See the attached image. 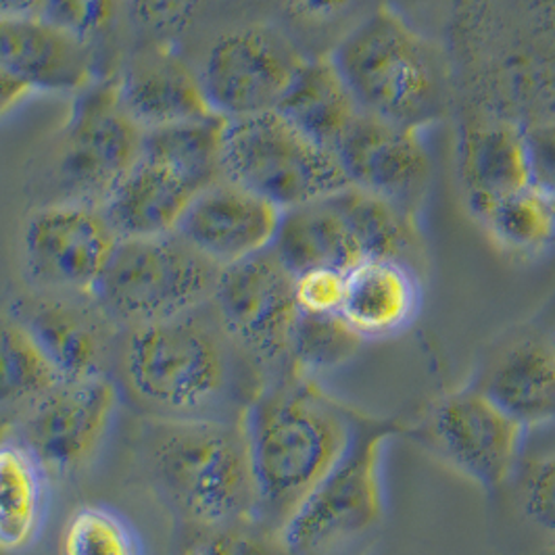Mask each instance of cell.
<instances>
[{
	"mask_svg": "<svg viewBox=\"0 0 555 555\" xmlns=\"http://www.w3.org/2000/svg\"><path fill=\"white\" fill-rule=\"evenodd\" d=\"M528 430L476 387L441 397L414 433L447 466L485 491L518 470Z\"/></svg>",
	"mask_w": 555,
	"mask_h": 555,
	"instance_id": "obj_10",
	"label": "cell"
},
{
	"mask_svg": "<svg viewBox=\"0 0 555 555\" xmlns=\"http://www.w3.org/2000/svg\"><path fill=\"white\" fill-rule=\"evenodd\" d=\"M295 295L306 313H340L345 299V272L311 270L295 276Z\"/></svg>",
	"mask_w": 555,
	"mask_h": 555,
	"instance_id": "obj_35",
	"label": "cell"
},
{
	"mask_svg": "<svg viewBox=\"0 0 555 555\" xmlns=\"http://www.w3.org/2000/svg\"><path fill=\"white\" fill-rule=\"evenodd\" d=\"M61 555H144L139 532L107 505H83L63 530Z\"/></svg>",
	"mask_w": 555,
	"mask_h": 555,
	"instance_id": "obj_31",
	"label": "cell"
},
{
	"mask_svg": "<svg viewBox=\"0 0 555 555\" xmlns=\"http://www.w3.org/2000/svg\"><path fill=\"white\" fill-rule=\"evenodd\" d=\"M532 184L555 195V126L527 132Z\"/></svg>",
	"mask_w": 555,
	"mask_h": 555,
	"instance_id": "obj_37",
	"label": "cell"
},
{
	"mask_svg": "<svg viewBox=\"0 0 555 555\" xmlns=\"http://www.w3.org/2000/svg\"><path fill=\"white\" fill-rule=\"evenodd\" d=\"M282 209L223 178L189 207L178 234L216 266L228 268L270 249Z\"/></svg>",
	"mask_w": 555,
	"mask_h": 555,
	"instance_id": "obj_15",
	"label": "cell"
},
{
	"mask_svg": "<svg viewBox=\"0 0 555 555\" xmlns=\"http://www.w3.org/2000/svg\"><path fill=\"white\" fill-rule=\"evenodd\" d=\"M49 468L22 441H0V552H22L44 527Z\"/></svg>",
	"mask_w": 555,
	"mask_h": 555,
	"instance_id": "obj_25",
	"label": "cell"
},
{
	"mask_svg": "<svg viewBox=\"0 0 555 555\" xmlns=\"http://www.w3.org/2000/svg\"><path fill=\"white\" fill-rule=\"evenodd\" d=\"M222 268L178 232L121 238L94 301L128 331L167 322L209 306Z\"/></svg>",
	"mask_w": 555,
	"mask_h": 555,
	"instance_id": "obj_6",
	"label": "cell"
},
{
	"mask_svg": "<svg viewBox=\"0 0 555 555\" xmlns=\"http://www.w3.org/2000/svg\"><path fill=\"white\" fill-rule=\"evenodd\" d=\"M363 345L340 313L301 311L293 338V370L313 378L353 360Z\"/></svg>",
	"mask_w": 555,
	"mask_h": 555,
	"instance_id": "obj_30",
	"label": "cell"
},
{
	"mask_svg": "<svg viewBox=\"0 0 555 555\" xmlns=\"http://www.w3.org/2000/svg\"><path fill=\"white\" fill-rule=\"evenodd\" d=\"M460 176L470 209L482 218L505 196L532 184L527 132L495 117L476 119L462 134Z\"/></svg>",
	"mask_w": 555,
	"mask_h": 555,
	"instance_id": "obj_21",
	"label": "cell"
},
{
	"mask_svg": "<svg viewBox=\"0 0 555 555\" xmlns=\"http://www.w3.org/2000/svg\"><path fill=\"white\" fill-rule=\"evenodd\" d=\"M124 0H47L44 15L86 44L112 29Z\"/></svg>",
	"mask_w": 555,
	"mask_h": 555,
	"instance_id": "obj_34",
	"label": "cell"
},
{
	"mask_svg": "<svg viewBox=\"0 0 555 555\" xmlns=\"http://www.w3.org/2000/svg\"><path fill=\"white\" fill-rule=\"evenodd\" d=\"M541 555H555V543H552V545H550V547H547V550H545Z\"/></svg>",
	"mask_w": 555,
	"mask_h": 555,
	"instance_id": "obj_41",
	"label": "cell"
},
{
	"mask_svg": "<svg viewBox=\"0 0 555 555\" xmlns=\"http://www.w3.org/2000/svg\"><path fill=\"white\" fill-rule=\"evenodd\" d=\"M220 115L180 121L144 132L142 157L159 162L189 178L201 191L225 178L223 130Z\"/></svg>",
	"mask_w": 555,
	"mask_h": 555,
	"instance_id": "obj_26",
	"label": "cell"
},
{
	"mask_svg": "<svg viewBox=\"0 0 555 555\" xmlns=\"http://www.w3.org/2000/svg\"><path fill=\"white\" fill-rule=\"evenodd\" d=\"M422 307L416 268L397 259L365 257L345 274L340 315L361 340H389L405 333Z\"/></svg>",
	"mask_w": 555,
	"mask_h": 555,
	"instance_id": "obj_18",
	"label": "cell"
},
{
	"mask_svg": "<svg viewBox=\"0 0 555 555\" xmlns=\"http://www.w3.org/2000/svg\"><path fill=\"white\" fill-rule=\"evenodd\" d=\"M501 249L539 255L555 243V195L530 184L505 196L480 218Z\"/></svg>",
	"mask_w": 555,
	"mask_h": 555,
	"instance_id": "obj_29",
	"label": "cell"
},
{
	"mask_svg": "<svg viewBox=\"0 0 555 555\" xmlns=\"http://www.w3.org/2000/svg\"><path fill=\"white\" fill-rule=\"evenodd\" d=\"M554 338H555V336H554Z\"/></svg>",
	"mask_w": 555,
	"mask_h": 555,
	"instance_id": "obj_42",
	"label": "cell"
},
{
	"mask_svg": "<svg viewBox=\"0 0 555 555\" xmlns=\"http://www.w3.org/2000/svg\"><path fill=\"white\" fill-rule=\"evenodd\" d=\"M270 249L293 276L311 270L347 274L365 259L356 232L333 196L284 209Z\"/></svg>",
	"mask_w": 555,
	"mask_h": 555,
	"instance_id": "obj_23",
	"label": "cell"
},
{
	"mask_svg": "<svg viewBox=\"0 0 555 555\" xmlns=\"http://www.w3.org/2000/svg\"><path fill=\"white\" fill-rule=\"evenodd\" d=\"M0 67L36 92H80L92 82L88 44L47 17H0Z\"/></svg>",
	"mask_w": 555,
	"mask_h": 555,
	"instance_id": "obj_17",
	"label": "cell"
},
{
	"mask_svg": "<svg viewBox=\"0 0 555 555\" xmlns=\"http://www.w3.org/2000/svg\"><path fill=\"white\" fill-rule=\"evenodd\" d=\"M223 173L282 211L349 186L338 157L278 112L225 121Z\"/></svg>",
	"mask_w": 555,
	"mask_h": 555,
	"instance_id": "obj_7",
	"label": "cell"
},
{
	"mask_svg": "<svg viewBox=\"0 0 555 555\" xmlns=\"http://www.w3.org/2000/svg\"><path fill=\"white\" fill-rule=\"evenodd\" d=\"M356 0H291V7L297 15L313 20V22H328L343 15Z\"/></svg>",
	"mask_w": 555,
	"mask_h": 555,
	"instance_id": "obj_39",
	"label": "cell"
},
{
	"mask_svg": "<svg viewBox=\"0 0 555 555\" xmlns=\"http://www.w3.org/2000/svg\"><path fill=\"white\" fill-rule=\"evenodd\" d=\"M422 132L360 112L336 149L349 184L412 214L430 182Z\"/></svg>",
	"mask_w": 555,
	"mask_h": 555,
	"instance_id": "obj_14",
	"label": "cell"
},
{
	"mask_svg": "<svg viewBox=\"0 0 555 555\" xmlns=\"http://www.w3.org/2000/svg\"><path fill=\"white\" fill-rule=\"evenodd\" d=\"M516 498L530 527L555 543V447L520 462Z\"/></svg>",
	"mask_w": 555,
	"mask_h": 555,
	"instance_id": "obj_33",
	"label": "cell"
},
{
	"mask_svg": "<svg viewBox=\"0 0 555 555\" xmlns=\"http://www.w3.org/2000/svg\"><path fill=\"white\" fill-rule=\"evenodd\" d=\"M474 387L527 430L554 426L555 338L525 336L507 343Z\"/></svg>",
	"mask_w": 555,
	"mask_h": 555,
	"instance_id": "obj_20",
	"label": "cell"
},
{
	"mask_svg": "<svg viewBox=\"0 0 555 555\" xmlns=\"http://www.w3.org/2000/svg\"><path fill=\"white\" fill-rule=\"evenodd\" d=\"M144 130L124 109L115 80L78 92L56 153L63 203L103 207L121 178L139 164Z\"/></svg>",
	"mask_w": 555,
	"mask_h": 555,
	"instance_id": "obj_9",
	"label": "cell"
},
{
	"mask_svg": "<svg viewBox=\"0 0 555 555\" xmlns=\"http://www.w3.org/2000/svg\"><path fill=\"white\" fill-rule=\"evenodd\" d=\"M203 307L132 328L124 340V385L155 417L245 416L232 412V401L245 374L259 372L230 340L216 309L205 313Z\"/></svg>",
	"mask_w": 555,
	"mask_h": 555,
	"instance_id": "obj_2",
	"label": "cell"
},
{
	"mask_svg": "<svg viewBox=\"0 0 555 555\" xmlns=\"http://www.w3.org/2000/svg\"><path fill=\"white\" fill-rule=\"evenodd\" d=\"M61 383L53 363L15 315L0 318V408L34 405Z\"/></svg>",
	"mask_w": 555,
	"mask_h": 555,
	"instance_id": "obj_28",
	"label": "cell"
},
{
	"mask_svg": "<svg viewBox=\"0 0 555 555\" xmlns=\"http://www.w3.org/2000/svg\"><path fill=\"white\" fill-rule=\"evenodd\" d=\"M276 112L336 155L340 140L361 109L334 67L333 59L324 56L313 61L306 59Z\"/></svg>",
	"mask_w": 555,
	"mask_h": 555,
	"instance_id": "obj_24",
	"label": "cell"
},
{
	"mask_svg": "<svg viewBox=\"0 0 555 555\" xmlns=\"http://www.w3.org/2000/svg\"><path fill=\"white\" fill-rule=\"evenodd\" d=\"M203 2L205 0H124L137 22L157 31L186 28Z\"/></svg>",
	"mask_w": 555,
	"mask_h": 555,
	"instance_id": "obj_36",
	"label": "cell"
},
{
	"mask_svg": "<svg viewBox=\"0 0 555 555\" xmlns=\"http://www.w3.org/2000/svg\"><path fill=\"white\" fill-rule=\"evenodd\" d=\"M257 518L284 530L307 498L343 460L353 412L295 370L266 383L245 416Z\"/></svg>",
	"mask_w": 555,
	"mask_h": 555,
	"instance_id": "obj_1",
	"label": "cell"
},
{
	"mask_svg": "<svg viewBox=\"0 0 555 555\" xmlns=\"http://www.w3.org/2000/svg\"><path fill=\"white\" fill-rule=\"evenodd\" d=\"M331 59L361 112L416 130L439 119L443 86L437 59L392 11L380 9L363 20Z\"/></svg>",
	"mask_w": 555,
	"mask_h": 555,
	"instance_id": "obj_4",
	"label": "cell"
},
{
	"mask_svg": "<svg viewBox=\"0 0 555 555\" xmlns=\"http://www.w3.org/2000/svg\"><path fill=\"white\" fill-rule=\"evenodd\" d=\"M124 109L144 132L216 113L195 72L166 49L134 56L115 80Z\"/></svg>",
	"mask_w": 555,
	"mask_h": 555,
	"instance_id": "obj_19",
	"label": "cell"
},
{
	"mask_svg": "<svg viewBox=\"0 0 555 555\" xmlns=\"http://www.w3.org/2000/svg\"><path fill=\"white\" fill-rule=\"evenodd\" d=\"M211 304L223 331L263 385L293 370V338L301 309L295 276L274 250L222 268Z\"/></svg>",
	"mask_w": 555,
	"mask_h": 555,
	"instance_id": "obj_8",
	"label": "cell"
},
{
	"mask_svg": "<svg viewBox=\"0 0 555 555\" xmlns=\"http://www.w3.org/2000/svg\"><path fill=\"white\" fill-rule=\"evenodd\" d=\"M13 315L28 326L61 380L107 376L112 334L105 313L99 315L72 301V297L42 293L22 299Z\"/></svg>",
	"mask_w": 555,
	"mask_h": 555,
	"instance_id": "obj_16",
	"label": "cell"
},
{
	"mask_svg": "<svg viewBox=\"0 0 555 555\" xmlns=\"http://www.w3.org/2000/svg\"><path fill=\"white\" fill-rule=\"evenodd\" d=\"M304 63L284 36L250 26L218 38L198 78L211 112L241 119L276 112Z\"/></svg>",
	"mask_w": 555,
	"mask_h": 555,
	"instance_id": "obj_12",
	"label": "cell"
},
{
	"mask_svg": "<svg viewBox=\"0 0 555 555\" xmlns=\"http://www.w3.org/2000/svg\"><path fill=\"white\" fill-rule=\"evenodd\" d=\"M119 241L101 207L47 205L24 230L26 274L42 293L94 299Z\"/></svg>",
	"mask_w": 555,
	"mask_h": 555,
	"instance_id": "obj_11",
	"label": "cell"
},
{
	"mask_svg": "<svg viewBox=\"0 0 555 555\" xmlns=\"http://www.w3.org/2000/svg\"><path fill=\"white\" fill-rule=\"evenodd\" d=\"M333 198L356 232L363 257L397 259L414 268L420 241L410 211L351 184Z\"/></svg>",
	"mask_w": 555,
	"mask_h": 555,
	"instance_id": "obj_27",
	"label": "cell"
},
{
	"mask_svg": "<svg viewBox=\"0 0 555 555\" xmlns=\"http://www.w3.org/2000/svg\"><path fill=\"white\" fill-rule=\"evenodd\" d=\"M403 428L353 412V437L343 460L284 528L297 555H365L387 516L385 447Z\"/></svg>",
	"mask_w": 555,
	"mask_h": 555,
	"instance_id": "obj_5",
	"label": "cell"
},
{
	"mask_svg": "<svg viewBox=\"0 0 555 555\" xmlns=\"http://www.w3.org/2000/svg\"><path fill=\"white\" fill-rule=\"evenodd\" d=\"M201 193L176 169L140 155L101 209L119 238H151L176 232Z\"/></svg>",
	"mask_w": 555,
	"mask_h": 555,
	"instance_id": "obj_22",
	"label": "cell"
},
{
	"mask_svg": "<svg viewBox=\"0 0 555 555\" xmlns=\"http://www.w3.org/2000/svg\"><path fill=\"white\" fill-rule=\"evenodd\" d=\"M47 0H0V17H42Z\"/></svg>",
	"mask_w": 555,
	"mask_h": 555,
	"instance_id": "obj_40",
	"label": "cell"
},
{
	"mask_svg": "<svg viewBox=\"0 0 555 555\" xmlns=\"http://www.w3.org/2000/svg\"><path fill=\"white\" fill-rule=\"evenodd\" d=\"M182 555H297L284 530L259 518H245L220 527H193Z\"/></svg>",
	"mask_w": 555,
	"mask_h": 555,
	"instance_id": "obj_32",
	"label": "cell"
},
{
	"mask_svg": "<svg viewBox=\"0 0 555 555\" xmlns=\"http://www.w3.org/2000/svg\"><path fill=\"white\" fill-rule=\"evenodd\" d=\"M142 443L153 480L189 527L257 518L243 417H153Z\"/></svg>",
	"mask_w": 555,
	"mask_h": 555,
	"instance_id": "obj_3",
	"label": "cell"
},
{
	"mask_svg": "<svg viewBox=\"0 0 555 555\" xmlns=\"http://www.w3.org/2000/svg\"><path fill=\"white\" fill-rule=\"evenodd\" d=\"M117 410L109 376L61 380L34 405L22 424V443L55 473H74L99 451Z\"/></svg>",
	"mask_w": 555,
	"mask_h": 555,
	"instance_id": "obj_13",
	"label": "cell"
},
{
	"mask_svg": "<svg viewBox=\"0 0 555 555\" xmlns=\"http://www.w3.org/2000/svg\"><path fill=\"white\" fill-rule=\"evenodd\" d=\"M34 92L36 90L28 82L0 67V119L26 103Z\"/></svg>",
	"mask_w": 555,
	"mask_h": 555,
	"instance_id": "obj_38",
	"label": "cell"
}]
</instances>
